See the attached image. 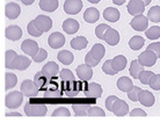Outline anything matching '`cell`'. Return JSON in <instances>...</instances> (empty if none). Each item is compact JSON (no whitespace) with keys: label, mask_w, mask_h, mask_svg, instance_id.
Here are the masks:
<instances>
[{"label":"cell","mask_w":160,"mask_h":122,"mask_svg":"<svg viewBox=\"0 0 160 122\" xmlns=\"http://www.w3.org/2000/svg\"><path fill=\"white\" fill-rule=\"evenodd\" d=\"M16 56H18V53L14 50H7L6 51V53H5V65H6L7 69H11L12 62L15 59Z\"/></svg>","instance_id":"obj_38"},{"label":"cell","mask_w":160,"mask_h":122,"mask_svg":"<svg viewBox=\"0 0 160 122\" xmlns=\"http://www.w3.org/2000/svg\"><path fill=\"white\" fill-rule=\"evenodd\" d=\"M42 72H43L45 76H48L49 78L53 77V76H56L57 73L59 72V66H58L57 63H55V62H48V63L43 66Z\"/></svg>","instance_id":"obj_22"},{"label":"cell","mask_w":160,"mask_h":122,"mask_svg":"<svg viewBox=\"0 0 160 122\" xmlns=\"http://www.w3.org/2000/svg\"><path fill=\"white\" fill-rule=\"evenodd\" d=\"M148 19L152 22H160V6H153L148 9Z\"/></svg>","instance_id":"obj_34"},{"label":"cell","mask_w":160,"mask_h":122,"mask_svg":"<svg viewBox=\"0 0 160 122\" xmlns=\"http://www.w3.org/2000/svg\"><path fill=\"white\" fill-rule=\"evenodd\" d=\"M148 85L151 86V89H156V91H159L160 89V74H154V76L150 79Z\"/></svg>","instance_id":"obj_44"},{"label":"cell","mask_w":160,"mask_h":122,"mask_svg":"<svg viewBox=\"0 0 160 122\" xmlns=\"http://www.w3.org/2000/svg\"><path fill=\"white\" fill-rule=\"evenodd\" d=\"M59 77L62 80L64 81H71V83H74L76 80V77L72 73V71L68 69H63L59 71Z\"/></svg>","instance_id":"obj_36"},{"label":"cell","mask_w":160,"mask_h":122,"mask_svg":"<svg viewBox=\"0 0 160 122\" xmlns=\"http://www.w3.org/2000/svg\"><path fill=\"white\" fill-rule=\"evenodd\" d=\"M49 80H50V78H49L48 76H45L42 71L37 72L36 74H35V77H34V81H35V84H36L37 87L40 89H44V87L47 86V84L49 83Z\"/></svg>","instance_id":"obj_28"},{"label":"cell","mask_w":160,"mask_h":122,"mask_svg":"<svg viewBox=\"0 0 160 122\" xmlns=\"http://www.w3.org/2000/svg\"><path fill=\"white\" fill-rule=\"evenodd\" d=\"M6 116H22L20 113H7Z\"/></svg>","instance_id":"obj_53"},{"label":"cell","mask_w":160,"mask_h":122,"mask_svg":"<svg viewBox=\"0 0 160 122\" xmlns=\"http://www.w3.org/2000/svg\"><path fill=\"white\" fill-rule=\"evenodd\" d=\"M157 58H158V56H157L156 53H153V51H151V50L146 49L145 51H143L138 56V61H139V63L142 65L150 68V66H153V65L156 64Z\"/></svg>","instance_id":"obj_5"},{"label":"cell","mask_w":160,"mask_h":122,"mask_svg":"<svg viewBox=\"0 0 160 122\" xmlns=\"http://www.w3.org/2000/svg\"><path fill=\"white\" fill-rule=\"evenodd\" d=\"M118 100V98L116 97V95H109L107 99H106V107H107V109L110 110V112H112V107H114V105H115V102Z\"/></svg>","instance_id":"obj_47"},{"label":"cell","mask_w":160,"mask_h":122,"mask_svg":"<svg viewBox=\"0 0 160 122\" xmlns=\"http://www.w3.org/2000/svg\"><path fill=\"white\" fill-rule=\"evenodd\" d=\"M5 14L8 19L11 20H14V19H18L19 15L21 14V8L20 6L15 3H9V4L6 5L5 7Z\"/></svg>","instance_id":"obj_15"},{"label":"cell","mask_w":160,"mask_h":122,"mask_svg":"<svg viewBox=\"0 0 160 122\" xmlns=\"http://www.w3.org/2000/svg\"><path fill=\"white\" fill-rule=\"evenodd\" d=\"M21 49L26 55L30 56L32 58H34V56L38 53V44H37L36 41H32V40H24L21 44Z\"/></svg>","instance_id":"obj_8"},{"label":"cell","mask_w":160,"mask_h":122,"mask_svg":"<svg viewBox=\"0 0 160 122\" xmlns=\"http://www.w3.org/2000/svg\"><path fill=\"white\" fill-rule=\"evenodd\" d=\"M108 28H109V26H107V24H104V23L99 24V26L95 28L96 37H99V38H101V40H103L104 34H106V32L108 30Z\"/></svg>","instance_id":"obj_42"},{"label":"cell","mask_w":160,"mask_h":122,"mask_svg":"<svg viewBox=\"0 0 160 122\" xmlns=\"http://www.w3.org/2000/svg\"><path fill=\"white\" fill-rule=\"evenodd\" d=\"M22 4H24V5H27V6H29V5H32V4H34V1L35 0H20Z\"/></svg>","instance_id":"obj_51"},{"label":"cell","mask_w":160,"mask_h":122,"mask_svg":"<svg viewBox=\"0 0 160 122\" xmlns=\"http://www.w3.org/2000/svg\"><path fill=\"white\" fill-rule=\"evenodd\" d=\"M100 19V12L94 7L87 8L84 13V20L88 23H94Z\"/></svg>","instance_id":"obj_20"},{"label":"cell","mask_w":160,"mask_h":122,"mask_svg":"<svg viewBox=\"0 0 160 122\" xmlns=\"http://www.w3.org/2000/svg\"><path fill=\"white\" fill-rule=\"evenodd\" d=\"M70 115H71V113L65 107L56 108V109L53 110V113H52V116H70Z\"/></svg>","instance_id":"obj_46"},{"label":"cell","mask_w":160,"mask_h":122,"mask_svg":"<svg viewBox=\"0 0 160 122\" xmlns=\"http://www.w3.org/2000/svg\"><path fill=\"white\" fill-rule=\"evenodd\" d=\"M102 71H103L106 74H110V76H114V74H117V71L114 68H112V59H108V61H106L102 65Z\"/></svg>","instance_id":"obj_39"},{"label":"cell","mask_w":160,"mask_h":122,"mask_svg":"<svg viewBox=\"0 0 160 122\" xmlns=\"http://www.w3.org/2000/svg\"><path fill=\"white\" fill-rule=\"evenodd\" d=\"M145 44V40L139 35H136L130 38L129 41V47L132 49V50H139L143 45Z\"/></svg>","instance_id":"obj_32"},{"label":"cell","mask_w":160,"mask_h":122,"mask_svg":"<svg viewBox=\"0 0 160 122\" xmlns=\"http://www.w3.org/2000/svg\"><path fill=\"white\" fill-rule=\"evenodd\" d=\"M80 29V24L79 22L74 19H66V20L63 22V30H64L66 34H76L78 30Z\"/></svg>","instance_id":"obj_19"},{"label":"cell","mask_w":160,"mask_h":122,"mask_svg":"<svg viewBox=\"0 0 160 122\" xmlns=\"http://www.w3.org/2000/svg\"><path fill=\"white\" fill-rule=\"evenodd\" d=\"M27 32H28L29 35H32V36H35V37H38L41 36L43 33L40 32L38 29H37V27L35 26V22H34V20L30 21L28 23V26H27Z\"/></svg>","instance_id":"obj_40"},{"label":"cell","mask_w":160,"mask_h":122,"mask_svg":"<svg viewBox=\"0 0 160 122\" xmlns=\"http://www.w3.org/2000/svg\"><path fill=\"white\" fill-rule=\"evenodd\" d=\"M16 83H18V77L14 73L7 72L5 74V89L6 91L13 89L16 85Z\"/></svg>","instance_id":"obj_33"},{"label":"cell","mask_w":160,"mask_h":122,"mask_svg":"<svg viewBox=\"0 0 160 122\" xmlns=\"http://www.w3.org/2000/svg\"><path fill=\"white\" fill-rule=\"evenodd\" d=\"M82 9V1L81 0H65L64 11L70 15H76Z\"/></svg>","instance_id":"obj_6"},{"label":"cell","mask_w":160,"mask_h":122,"mask_svg":"<svg viewBox=\"0 0 160 122\" xmlns=\"http://www.w3.org/2000/svg\"><path fill=\"white\" fill-rule=\"evenodd\" d=\"M143 1H144V4H145V5H150V4H151V1H152V0H143Z\"/></svg>","instance_id":"obj_55"},{"label":"cell","mask_w":160,"mask_h":122,"mask_svg":"<svg viewBox=\"0 0 160 122\" xmlns=\"http://www.w3.org/2000/svg\"><path fill=\"white\" fill-rule=\"evenodd\" d=\"M77 74H78V78L82 81H87L89 80L91 78L93 77V70L92 66H89L87 64H82L79 65L77 68Z\"/></svg>","instance_id":"obj_14"},{"label":"cell","mask_w":160,"mask_h":122,"mask_svg":"<svg viewBox=\"0 0 160 122\" xmlns=\"http://www.w3.org/2000/svg\"><path fill=\"white\" fill-rule=\"evenodd\" d=\"M130 26L135 30H137V32H144L148 27V19L146 16L143 15V14L142 15L133 16V19L130 22Z\"/></svg>","instance_id":"obj_9"},{"label":"cell","mask_w":160,"mask_h":122,"mask_svg":"<svg viewBox=\"0 0 160 122\" xmlns=\"http://www.w3.org/2000/svg\"><path fill=\"white\" fill-rule=\"evenodd\" d=\"M32 61H30V58L26 56H18L15 57V59L12 62V65H11V69H15V70H19V71H24V70H27L29 68V65H30Z\"/></svg>","instance_id":"obj_10"},{"label":"cell","mask_w":160,"mask_h":122,"mask_svg":"<svg viewBox=\"0 0 160 122\" xmlns=\"http://www.w3.org/2000/svg\"><path fill=\"white\" fill-rule=\"evenodd\" d=\"M88 41L85 36H78L72 38L71 41V47H72L74 50H82V49L86 48Z\"/></svg>","instance_id":"obj_30"},{"label":"cell","mask_w":160,"mask_h":122,"mask_svg":"<svg viewBox=\"0 0 160 122\" xmlns=\"http://www.w3.org/2000/svg\"><path fill=\"white\" fill-rule=\"evenodd\" d=\"M145 6L143 0H130L129 1L127 9H128L129 14H131L132 16L142 15L145 11Z\"/></svg>","instance_id":"obj_4"},{"label":"cell","mask_w":160,"mask_h":122,"mask_svg":"<svg viewBox=\"0 0 160 122\" xmlns=\"http://www.w3.org/2000/svg\"><path fill=\"white\" fill-rule=\"evenodd\" d=\"M156 73H153L152 71H148V70H144V71H142L139 73V76H138V79L142 84H144V85H148V83H150V79L154 76Z\"/></svg>","instance_id":"obj_37"},{"label":"cell","mask_w":160,"mask_h":122,"mask_svg":"<svg viewBox=\"0 0 160 122\" xmlns=\"http://www.w3.org/2000/svg\"><path fill=\"white\" fill-rule=\"evenodd\" d=\"M145 35L150 40H158L160 37V27L158 26H152L151 28L145 30Z\"/></svg>","instance_id":"obj_35"},{"label":"cell","mask_w":160,"mask_h":122,"mask_svg":"<svg viewBox=\"0 0 160 122\" xmlns=\"http://www.w3.org/2000/svg\"><path fill=\"white\" fill-rule=\"evenodd\" d=\"M85 95L87 98H92V99H98L102 95V87L100 84L96 83H91L88 84V89L86 91Z\"/></svg>","instance_id":"obj_17"},{"label":"cell","mask_w":160,"mask_h":122,"mask_svg":"<svg viewBox=\"0 0 160 122\" xmlns=\"http://www.w3.org/2000/svg\"><path fill=\"white\" fill-rule=\"evenodd\" d=\"M116 85H117V89H120V91H122V92H127V93L133 87V85H132V80L128 77H121L120 79L117 80Z\"/></svg>","instance_id":"obj_25"},{"label":"cell","mask_w":160,"mask_h":122,"mask_svg":"<svg viewBox=\"0 0 160 122\" xmlns=\"http://www.w3.org/2000/svg\"><path fill=\"white\" fill-rule=\"evenodd\" d=\"M48 44L52 49H58L65 44V37L63 34L56 32L52 33L51 35L48 37Z\"/></svg>","instance_id":"obj_12"},{"label":"cell","mask_w":160,"mask_h":122,"mask_svg":"<svg viewBox=\"0 0 160 122\" xmlns=\"http://www.w3.org/2000/svg\"><path fill=\"white\" fill-rule=\"evenodd\" d=\"M57 58H58V61H59L60 63H63L64 65H70L73 62V58H74V57H73L72 53H70L68 50H62V51L58 53Z\"/></svg>","instance_id":"obj_29"},{"label":"cell","mask_w":160,"mask_h":122,"mask_svg":"<svg viewBox=\"0 0 160 122\" xmlns=\"http://www.w3.org/2000/svg\"><path fill=\"white\" fill-rule=\"evenodd\" d=\"M89 108H91V106L88 104H78V105L72 106V109L77 116H86Z\"/></svg>","instance_id":"obj_31"},{"label":"cell","mask_w":160,"mask_h":122,"mask_svg":"<svg viewBox=\"0 0 160 122\" xmlns=\"http://www.w3.org/2000/svg\"><path fill=\"white\" fill-rule=\"evenodd\" d=\"M112 113L115 114L116 116H124L129 113V106L128 104L124 101V100H121L118 99L115 105L112 107Z\"/></svg>","instance_id":"obj_18"},{"label":"cell","mask_w":160,"mask_h":122,"mask_svg":"<svg viewBox=\"0 0 160 122\" xmlns=\"http://www.w3.org/2000/svg\"><path fill=\"white\" fill-rule=\"evenodd\" d=\"M142 71H144V65L140 64L138 59L132 61L131 64H130V69H129V72L131 74V77L133 78V79L138 78V76H139V73L142 72Z\"/></svg>","instance_id":"obj_27"},{"label":"cell","mask_w":160,"mask_h":122,"mask_svg":"<svg viewBox=\"0 0 160 122\" xmlns=\"http://www.w3.org/2000/svg\"><path fill=\"white\" fill-rule=\"evenodd\" d=\"M103 40L106 41L109 45L115 47V45L118 44V42H120V34H118V32H117L116 29L110 28V27H109L108 30H107L106 34H104Z\"/></svg>","instance_id":"obj_16"},{"label":"cell","mask_w":160,"mask_h":122,"mask_svg":"<svg viewBox=\"0 0 160 122\" xmlns=\"http://www.w3.org/2000/svg\"><path fill=\"white\" fill-rule=\"evenodd\" d=\"M34 22L37 29L42 33L49 32L52 27V20L47 15H38L36 19H34Z\"/></svg>","instance_id":"obj_7"},{"label":"cell","mask_w":160,"mask_h":122,"mask_svg":"<svg viewBox=\"0 0 160 122\" xmlns=\"http://www.w3.org/2000/svg\"><path fill=\"white\" fill-rule=\"evenodd\" d=\"M85 64L89 65V66H92V68H94V66H96V65L99 64V62L96 61L95 58L91 55V53H88L86 56H85Z\"/></svg>","instance_id":"obj_48"},{"label":"cell","mask_w":160,"mask_h":122,"mask_svg":"<svg viewBox=\"0 0 160 122\" xmlns=\"http://www.w3.org/2000/svg\"><path fill=\"white\" fill-rule=\"evenodd\" d=\"M47 112V106L42 104H26L24 106V113L28 116H44Z\"/></svg>","instance_id":"obj_2"},{"label":"cell","mask_w":160,"mask_h":122,"mask_svg":"<svg viewBox=\"0 0 160 122\" xmlns=\"http://www.w3.org/2000/svg\"><path fill=\"white\" fill-rule=\"evenodd\" d=\"M48 57V53H47V50L45 49H42L40 48V50H38V53L34 56V62H36V63H41V62H43L45 58Z\"/></svg>","instance_id":"obj_43"},{"label":"cell","mask_w":160,"mask_h":122,"mask_svg":"<svg viewBox=\"0 0 160 122\" xmlns=\"http://www.w3.org/2000/svg\"><path fill=\"white\" fill-rule=\"evenodd\" d=\"M148 50H151L156 53L158 58H160V42H154V43H151V44L148 47Z\"/></svg>","instance_id":"obj_49"},{"label":"cell","mask_w":160,"mask_h":122,"mask_svg":"<svg viewBox=\"0 0 160 122\" xmlns=\"http://www.w3.org/2000/svg\"><path fill=\"white\" fill-rule=\"evenodd\" d=\"M89 3H92V4H98V3H100V0H88Z\"/></svg>","instance_id":"obj_54"},{"label":"cell","mask_w":160,"mask_h":122,"mask_svg":"<svg viewBox=\"0 0 160 122\" xmlns=\"http://www.w3.org/2000/svg\"><path fill=\"white\" fill-rule=\"evenodd\" d=\"M88 116H104L106 113L103 112L102 108L100 107H91L89 110H88Z\"/></svg>","instance_id":"obj_45"},{"label":"cell","mask_w":160,"mask_h":122,"mask_svg":"<svg viewBox=\"0 0 160 122\" xmlns=\"http://www.w3.org/2000/svg\"><path fill=\"white\" fill-rule=\"evenodd\" d=\"M22 29L16 26V24H13V26H8L6 30H5V36L6 38L9 41H19L22 37Z\"/></svg>","instance_id":"obj_11"},{"label":"cell","mask_w":160,"mask_h":122,"mask_svg":"<svg viewBox=\"0 0 160 122\" xmlns=\"http://www.w3.org/2000/svg\"><path fill=\"white\" fill-rule=\"evenodd\" d=\"M138 102L142 104L145 107H152L156 102V98L150 91H140L139 97H138Z\"/></svg>","instance_id":"obj_13"},{"label":"cell","mask_w":160,"mask_h":122,"mask_svg":"<svg viewBox=\"0 0 160 122\" xmlns=\"http://www.w3.org/2000/svg\"><path fill=\"white\" fill-rule=\"evenodd\" d=\"M142 89L138 87V86H133L130 91L128 92V98L133 102H137L138 101V97H139V92Z\"/></svg>","instance_id":"obj_41"},{"label":"cell","mask_w":160,"mask_h":122,"mask_svg":"<svg viewBox=\"0 0 160 122\" xmlns=\"http://www.w3.org/2000/svg\"><path fill=\"white\" fill-rule=\"evenodd\" d=\"M89 53H91V55L95 58L96 61L100 62L101 59L103 58L104 53H106V49H104V47L102 44H100V43H96V44L93 45V48L91 49Z\"/></svg>","instance_id":"obj_26"},{"label":"cell","mask_w":160,"mask_h":122,"mask_svg":"<svg viewBox=\"0 0 160 122\" xmlns=\"http://www.w3.org/2000/svg\"><path fill=\"white\" fill-rule=\"evenodd\" d=\"M40 8L49 13L55 12L58 8V0H40Z\"/></svg>","instance_id":"obj_23"},{"label":"cell","mask_w":160,"mask_h":122,"mask_svg":"<svg viewBox=\"0 0 160 122\" xmlns=\"http://www.w3.org/2000/svg\"><path fill=\"white\" fill-rule=\"evenodd\" d=\"M120 11L114 7L106 8L103 12V18L107 21H109V22H117V21L120 20Z\"/></svg>","instance_id":"obj_21"},{"label":"cell","mask_w":160,"mask_h":122,"mask_svg":"<svg viewBox=\"0 0 160 122\" xmlns=\"http://www.w3.org/2000/svg\"><path fill=\"white\" fill-rule=\"evenodd\" d=\"M112 3L115 5H118V6H121V5H123L124 3H125V0H112Z\"/></svg>","instance_id":"obj_52"},{"label":"cell","mask_w":160,"mask_h":122,"mask_svg":"<svg viewBox=\"0 0 160 122\" xmlns=\"http://www.w3.org/2000/svg\"><path fill=\"white\" fill-rule=\"evenodd\" d=\"M38 87L35 84L34 80H29V79H26V80L22 81L21 84V92L28 98L32 97H36L38 94Z\"/></svg>","instance_id":"obj_3"},{"label":"cell","mask_w":160,"mask_h":122,"mask_svg":"<svg viewBox=\"0 0 160 122\" xmlns=\"http://www.w3.org/2000/svg\"><path fill=\"white\" fill-rule=\"evenodd\" d=\"M130 116H146V112L143 109H140V108H133V109L130 112Z\"/></svg>","instance_id":"obj_50"},{"label":"cell","mask_w":160,"mask_h":122,"mask_svg":"<svg viewBox=\"0 0 160 122\" xmlns=\"http://www.w3.org/2000/svg\"><path fill=\"white\" fill-rule=\"evenodd\" d=\"M23 95L24 94L21 91L9 92L5 97V106L7 108H11V109L19 108L21 106V104H22V101H23Z\"/></svg>","instance_id":"obj_1"},{"label":"cell","mask_w":160,"mask_h":122,"mask_svg":"<svg viewBox=\"0 0 160 122\" xmlns=\"http://www.w3.org/2000/svg\"><path fill=\"white\" fill-rule=\"evenodd\" d=\"M127 57L123 56V55H118L116 56L115 58H112V68L116 70L117 72H120L122 70L125 69V66H127Z\"/></svg>","instance_id":"obj_24"}]
</instances>
